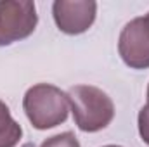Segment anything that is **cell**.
Instances as JSON below:
<instances>
[{"instance_id": "obj_1", "label": "cell", "mask_w": 149, "mask_h": 147, "mask_svg": "<svg viewBox=\"0 0 149 147\" xmlns=\"http://www.w3.org/2000/svg\"><path fill=\"white\" fill-rule=\"evenodd\" d=\"M26 118L37 130L54 128L68 119L70 99L68 94L50 83H37L30 87L23 97Z\"/></svg>"}, {"instance_id": "obj_2", "label": "cell", "mask_w": 149, "mask_h": 147, "mask_svg": "<svg viewBox=\"0 0 149 147\" xmlns=\"http://www.w3.org/2000/svg\"><path fill=\"white\" fill-rule=\"evenodd\" d=\"M68 99L74 123L81 132H101L114 118V104L111 97L97 87L74 85L68 90Z\"/></svg>"}, {"instance_id": "obj_3", "label": "cell", "mask_w": 149, "mask_h": 147, "mask_svg": "<svg viewBox=\"0 0 149 147\" xmlns=\"http://www.w3.org/2000/svg\"><path fill=\"white\" fill-rule=\"evenodd\" d=\"M38 14L31 0H0V47L28 38L37 28Z\"/></svg>"}, {"instance_id": "obj_4", "label": "cell", "mask_w": 149, "mask_h": 147, "mask_svg": "<svg viewBox=\"0 0 149 147\" xmlns=\"http://www.w3.org/2000/svg\"><path fill=\"white\" fill-rule=\"evenodd\" d=\"M121 61L132 69L149 68V17H135L127 23L118 38Z\"/></svg>"}, {"instance_id": "obj_5", "label": "cell", "mask_w": 149, "mask_h": 147, "mask_svg": "<svg viewBox=\"0 0 149 147\" xmlns=\"http://www.w3.org/2000/svg\"><path fill=\"white\" fill-rule=\"evenodd\" d=\"M97 3L94 0H56L52 16L59 31L66 35H81L95 21Z\"/></svg>"}, {"instance_id": "obj_6", "label": "cell", "mask_w": 149, "mask_h": 147, "mask_svg": "<svg viewBox=\"0 0 149 147\" xmlns=\"http://www.w3.org/2000/svg\"><path fill=\"white\" fill-rule=\"evenodd\" d=\"M23 139L21 125L12 118L5 102L0 101V147H16Z\"/></svg>"}, {"instance_id": "obj_7", "label": "cell", "mask_w": 149, "mask_h": 147, "mask_svg": "<svg viewBox=\"0 0 149 147\" xmlns=\"http://www.w3.org/2000/svg\"><path fill=\"white\" fill-rule=\"evenodd\" d=\"M40 147H80V142L71 132H63V133L45 139Z\"/></svg>"}, {"instance_id": "obj_8", "label": "cell", "mask_w": 149, "mask_h": 147, "mask_svg": "<svg viewBox=\"0 0 149 147\" xmlns=\"http://www.w3.org/2000/svg\"><path fill=\"white\" fill-rule=\"evenodd\" d=\"M137 125H139V135H141L142 142L149 146V102L139 111Z\"/></svg>"}, {"instance_id": "obj_9", "label": "cell", "mask_w": 149, "mask_h": 147, "mask_svg": "<svg viewBox=\"0 0 149 147\" xmlns=\"http://www.w3.org/2000/svg\"><path fill=\"white\" fill-rule=\"evenodd\" d=\"M102 147H121V146H102Z\"/></svg>"}, {"instance_id": "obj_10", "label": "cell", "mask_w": 149, "mask_h": 147, "mask_svg": "<svg viewBox=\"0 0 149 147\" xmlns=\"http://www.w3.org/2000/svg\"><path fill=\"white\" fill-rule=\"evenodd\" d=\"M148 102H149V85H148Z\"/></svg>"}, {"instance_id": "obj_11", "label": "cell", "mask_w": 149, "mask_h": 147, "mask_svg": "<svg viewBox=\"0 0 149 147\" xmlns=\"http://www.w3.org/2000/svg\"><path fill=\"white\" fill-rule=\"evenodd\" d=\"M148 17H149V14H148Z\"/></svg>"}]
</instances>
